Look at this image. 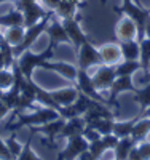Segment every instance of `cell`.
Instances as JSON below:
<instances>
[{"label": "cell", "mask_w": 150, "mask_h": 160, "mask_svg": "<svg viewBox=\"0 0 150 160\" xmlns=\"http://www.w3.org/2000/svg\"><path fill=\"white\" fill-rule=\"evenodd\" d=\"M59 112L54 111L51 108H43L42 109H34V112H19L16 114V120L15 122H10L5 128L7 130H13L16 131L22 127H37V125H43L46 122H51V120H56L59 118Z\"/></svg>", "instance_id": "6da1fadb"}, {"label": "cell", "mask_w": 150, "mask_h": 160, "mask_svg": "<svg viewBox=\"0 0 150 160\" xmlns=\"http://www.w3.org/2000/svg\"><path fill=\"white\" fill-rule=\"evenodd\" d=\"M117 13L129 16L136 22V26H138V42H141L145 37V24L150 18V10L144 8L142 5L136 3L133 0V2H128V3H121V7L117 8Z\"/></svg>", "instance_id": "7a4b0ae2"}, {"label": "cell", "mask_w": 150, "mask_h": 160, "mask_svg": "<svg viewBox=\"0 0 150 160\" xmlns=\"http://www.w3.org/2000/svg\"><path fill=\"white\" fill-rule=\"evenodd\" d=\"M75 87H77V90H78L80 93H83V95L90 96L91 99H96V101H99V102H102V104H105V106H110L109 99L102 98L101 91L96 88V85H94V82H93V77L88 74V71L78 69V72H77V80H75Z\"/></svg>", "instance_id": "3957f363"}, {"label": "cell", "mask_w": 150, "mask_h": 160, "mask_svg": "<svg viewBox=\"0 0 150 160\" xmlns=\"http://www.w3.org/2000/svg\"><path fill=\"white\" fill-rule=\"evenodd\" d=\"M102 59L99 55V48L94 47L90 40L85 42L78 50V59H77V68L88 71L93 66H101Z\"/></svg>", "instance_id": "277c9868"}, {"label": "cell", "mask_w": 150, "mask_h": 160, "mask_svg": "<svg viewBox=\"0 0 150 160\" xmlns=\"http://www.w3.org/2000/svg\"><path fill=\"white\" fill-rule=\"evenodd\" d=\"M90 142L85 139L83 135H75L67 138V146L64 151L58 154V160H75L78 155H81L85 151H88Z\"/></svg>", "instance_id": "5b68a950"}, {"label": "cell", "mask_w": 150, "mask_h": 160, "mask_svg": "<svg viewBox=\"0 0 150 160\" xmlns=\"http://www.w3.org/2000/svg\"><path fill=\"white\" fill-rule=\"evenodd\" d=\"M91 77H93V82H94V85H96V88H98L99 91L110 90L112 83L115 82V78H117L115 66L101 64V66H98L96 72H94Z\"/></svg>", "instance_id": "8992f818"}, {"label": "cell", "mask_w": 150, "mask_h": 160, "mask_svg": "<svg viewBox=\"0 0 150 160\" xmlns=\"http://www.w3.org/2000/svg\"><path fill=\"white\" fill-rule=\"evenodd\" d=\"M136 87L134 85V82H133V77L131 75H123V77H117L115 78V82L112 83V87H110V95H109V102H110V106H115V108L118 109L120 108V104H118V101H117V96L118 95H121V93H125V91H131V93H134L136 91Z\"/></svg>", "instance_id": "52a82bcc"}, {"label": "cell", "mask_w": 150, "mask_h": 160, "mask_svg": "<svg viewBox=\"0 0 150 160\" xmlns=\"http://www.w3.org/2000/svg\"><path fill=\"white\" fill-rule=\"evenodd\" d=\"M22 11L24 15V28H31V26L37 24L38 21H42L48 13H46V8L38 3V2H32V3H26V5H21V7H16Z\"/></svg>", "instance_id": "ba28073f"}, {"label": "cell", "mask_w": 150, "mask_h": 160, "mask_svg": "<svg viewBox=\"0 0 150 160\" xmlns=\"http://www.w3.org/2000/svg\"><path fill=\"white\" fill-rule=\"evenodd\" d=\"M62 24H64V28L67 31V35H69V38H70V45L78 51L81 45H83L85 42H88V37L85 35L83 31H81L80 21L77 18H70V19H64Z\"/></svg>", "instance_id": "9c48e42d"}, {"label": "cell", "mask_w": 150, "mask_h": 160, "mask_svg": "<svg viewBox=\"0 0 150 160\" xmlns=\"http://www.w3.org/2000/svg\"><path fill=\"white\" fill-rule=\"evenodd\" d=\"M115 35L120 42L138 40V26H136V22L129 16L123 15V18H121L115 26Z\"/></svg>", "instance_id": "30bf717a"}, {"label": "cell", "mask_w": 150, "mask_h": 160, "mask_svg": "<svg viewBox=\"0 0 150 160\" xmlns=\"http://www.w3.org/2000/svg\"><path fill=\"white\" fill-rule=\"evenodd\" d=\"M46 34L50 35V43L56 48L61 43H70V38L67 35V31L64 28L62 21H59V19H50V24L46 28Z\"/></svg>", "instance_id": "8fae6325"}, {"label": "cell", "mask_w": 150, "mask_h": 160, "mask_svg": "<svg viewBox=\"0 0 150 160\" xmlns=\"http://www.w3.org/2000/svg\"><path fill=\"white\" fill-rule=\"evenodd\" d=\"M64 123H65V118L59 117V118L51 120V122H46V123H43V125L32 127V128H31V133H42V135H45V136L51 141V144H53V141L56 139V136H59V133H61Z\"/></svg>", "instance_id": "7c38bea8"}, {"label": "cell", "mask_w": 150, "mask_h": 160, "mask_svg": "<svg viewBox=\"0 0 150 160\" xmlns=\"http://www.w3.org/2000/svg\"><path fill=\"white\" fill-rule=\"evenodd\" d=\"M99 55H101L102 64H107V66H117L123 59L120 43H104L102 47H99Z\"/></svg>", "instance_id": "4fadbf2b"}, {"label": "cell", "mask_w": 150, "mask_h": 160, "mask_svg": "<svg viewBox=\"0 0 150 160\" xmlns=\"http://www.w3.org/2000/svg\"><path fill=\"white\" fill-rule=\"evenodd\" d=\"M53 99L56 101L58 106L61 108H67V106H70L77 101L80 91L77 90V87H67V88H59V90H53L50 91Z\"/></svg>", "instance_id": "5bb4252c"}, {"label": "cell", "mask_w": 150, "mask_h": 160, "mask_svg": "<svg viewBox=\"0 0 150 160\" xmlns=\"http://www.w3.org/2000/svg\"><path fill=\"white\" fill-rule=\"evenodd\" d=\"M86 127V122H85V118L83 115L81 117H72V118H67L65 120V123L59 133V136L61 138H70V136H75V135H81L83 133Z\"/></svg>", "instance_id": "9a60e30c"}, {"label": "cell", "mask_w": 150, "mask_h": 160, "mask_svg": "<svg viewBox=\"0 0 150 160\" xmlns=\"http://www.w3.org/2000/svg\"><path fill=\"white\" fill-rule=\"evenodd\" d=\"M11 26H24V15L19 8L8 10L0 15V28H11Z\"/></svg>", "instance_id": "2e32d148"}, {"label": "cell", "mask_w": 150, "mask_h": 160, "mask_svg": "<svg viewBox=\"0 0 150 160\" xmlns=\"http://www.w3.org/2000/svg\"><path fill=\"white\" fill-rule=\"evenodd\" d=\"M138 144L133 136H125V138H120L118 139V144L115 146L114 149V154H115V158L117 160H128L129 157V152L133 151V148Z\"/></svg>", "instance_id": "e0dca14e"}, {"label": "cell", "mask_w": 150, "mask_h": 160, "mask_svg": "<svg viewBox=\"0 0 150 160\" xmlns=\"http://www.w3.org/2000/svg\"><path fill=\"white\" fill-rule=\"evenodd\" d=\"M120 48H121V56H123V59L139 61L141 45H139L138 40H126V42H120Z\"/></svg>", "instance_id": "ac0fdd59"}, {"label": "cell", "mask_w": 150, "mask_h": 160, "mask_svg": "<svg viewBox=\"0 0 150 160\" xmlns=\"http://www.w3.org/2000/svg\"><path fill=\"white\" fill-rule=\"evenodd\" d=\"M78 7H80V5L75 3V2H72V0H62V2L59 3V7L54 10V15H56L61 21L75 18V16H77Z\"/></svg>", "instance_id": "d6986e66"}, {"label": "cell", "mask_w": 150, "mask_h": 160, "mask_svg": "<svg viewBox=\"0 0 150 160\" xmlns=\"http://www.w3.org/2000/svg\"><path fill=\"white\" fill-rule=\"evenodd\" d=\"M24 35H26V28L24 26H11V28H7V31L3 34V38L13 48H16L18 45L22 43Z\"/></svg>", "instance_id": "ffe728a7"}, {"label": "cell", "mask_w": 150, "mask_h": 160, "mask_svg": "<svg viewBox=\"0 0 150 160\" xmlns=\"http://www.w3.org/2000/svg\"><path fill=\"white\" fill-rule=\"evenodd\" d=\"M150 133V118L148 117H141L138 118V122H136L134 128H133V133L131 136L136 142H141V141H145L147 135Z\"/></svg>", "instance_id": "44dd1931"}, {"label": "cell", "mask_w": 150, "mask_h": 160, "mask_svg": "<svg viewBox=\"0 0 150 160\" xmlns=\"http://www.w3.org/2000/svg\"><path fill=\"white\" fill-rule=\"evenodd\" d=\"M138 71H142V64L141 61H129V59H121L115 66V72L117 77H123V75H134Z\"/></svg>", "instance_id": "7402d4cb"}, {"label": "cell", "mask_w": 150, "mask_h": 160, "mask_svg": "<svg viewBox=\"0 0 150 160\" xmlns=\"http://www.w3.org/2000/svg\"><path fill=\"white\" fill-rule=\"evenodd\" d=\"M35 101H37L38 104L45 106V108H51V109H54V111H58L59 114H61V111H62L61 106H58L56 101L53 99L51 93H50L48 90H43L42 87H37V91H35Z\"/></svg>", "instance_id": "603a6c76"}, {"label": "cell", "mask_w": 150, "mask_h": 160, "mask_svg": "<svg viewBox=\"0 0 150 160\" xmlns=\"http://www.w3.org/2000/svg\"><path fill=\"white\" fill-rule=\"evenodd\" d=\"M134 101L139 104L141 112H144L147 108H150V83H147L142 88H136V91H134Z\"/></svg>", "instance_id": "cb8c5ba5"}, {"label": "cell", "mask_w": 150, "mask_h": 160, "mask_svg": "<svg viewBox=\"0 0 150 160\" xmlns=\"http://www.w3.org/2000/svg\"><path fill=\"white\" fill-rule=\"evenodd\" d=\"M138 117H134L131 120H126V122H115L114 123V133L118 136V138H125V136H131L133 133V128L136 125V122H138Z\"/></svg>", "instance_id": "d4e9b609"}, {"label": "cell", "mask_w": 150, "mask_h": 160, "mask_svg": "<svg viewBox=\"0 0 150 160\" xmlns=\"http://www.w3.org/2000/svg\"><path fill=\"white\" fill-rule=\"evenodd\" d=\"M114 123L115 120L112 117H105V118H101V120H96V122L93 123H88L90 127H93L94 130H98L101 135H110V133H114Z\"/></svg>", "instance_id": "484cf974"}, {"label": "cell", "mask_w": 150, "mask_h": 160, "mask_svg": "<svg viewBox=\"0 0 150 160\" xmlns=\"http://www.w3.org/2000/svg\"><path fill=\"white\" fill-rule=\"evenodd\" d=\"M15 83V72L3 68L0 69V91H7Z\"/></svg>", "instance_id": "4316f807"}, {"label": "cell", "mask_w": 150, "mask_h": 160, "mask_svg": "<svg viewBox=\"0 0 150 160\" xmlns=\"http://www.w3.org/2000/svg\"><path fill=\"white\" fill-rule=\"evenodd\" d=\"M139 45H141V56H139V61H141V64H142V71L145 72V71H147V66H148V62H150V38H148V37L142 38L141 42H139Z\"/></svg>", "instance_id": "83f0119b"}, {"label": "cell", "mask_w": 150, "mask_h": 160, "mask_svg": "<svg viewBox=\"0 0 150 160\" xmlns=\"http://www.w3.org/2000/svg\"><path fill=\"white\" fill-rule=\"evenodd\" d=\"M32 138H34V133H31V136H29V139H27V142L22 146V151H21V154L16 157V160H42L40 157H37L35 155V152L32 151Z\"/></svg>", "instance_id": "f1b7e54d"}, {"label": "cell", "mask_w": 150, "mask_h": 160, "mask_svg": "<svg viewBox=\"0 0 150 160\" xmlns=\"http://www.w3.org/2000/svg\"><path fill=\"white\" fill-rule=\"evenodd\" d=\"M101 138H102V136H101ZM101 138H99V139H96V141H91V142H90V146H88V152L91 154V157H93L94 160H99V158L104 155V152L107 151Z\"/></svg>", "instance_id": "f546056e"}, {"label": "cell", "mask_w": 150, "mask_h": 160, "mask_svg": "<svg viewBox=\"0 0 150 160\" xmlns=\"http://www.w3.org/2000/svg\"><path fill=\"white\" fill-rule=\"evenodd\" d=\"M5 142H7V146H8V149H10V152L15 155V158L21 154V151H22V146L18 142V139H16V135L13 133V135H10L7 139H5Z\"/></svg>", "instance_id": "4dcf8cb0"}, {"label": "cell", "mask_w": 150, "mask_h": 160, "mask_svg": "<svg viewBox=\"0 0 150 160\" xmlns=\"http://www.w3.org/2000/svg\"><path fill=\"white\" fill-rule=\"evenodd\" d=\"M101 139H102V142H104V146H105L107 151H114L115 146L118 144V139H120V138L115 135V133H110V135H104Z\"/></svg>", "instance_id": "1f68e13d"}, {"label": "cell", "mask_w": 150, "mask_h": 160, "mask_svg": "<svg viewBox=\"0 0 150 160\" xmlns=\"http://www.w3.org/2000/svg\"><path fill=\"white\" fill-rule=\"evenodd\" d=\"M81 135L85 136V139H86L88 142L96 141V139H99V138L102 136L98 130H94V128H93V127H90V125H86V127H85V130H83V133H81Z\"/></svg>", "instance_id": "d6a6232c"}, {"label": "cell", "mask_w": 150, "mask_h": 160, "mask_svg": "<svg viewBox=\"0 0 150 160\" xmlns=\"http://www.w3.org/2000/svg\"><path fill=\"white\" fill-rule=\"evenodd\" d=\"M0 160H16L15 155L10 152L7 142H5L2 138H0Z\"/></svg>", "instance_id": "836d02e7"}, {"label": "cell", "mask_w": 150, "mask_h": 160, "mask_svg": "<svg viewBox=\"0 0 150 160\" xmlns=\"http://www.w3.org/2000/svg\"><path fill=\"white\" fill-rule=\"evenodd\" d=\"M138 151L144 160H150V141H141L138 142Z\"/></svg>", "instance_id": "e575fe53"}, {"label": "cell", "mask_w": 150, "mask_h": 160, "mask_svg": "<svg viewBox=\"0 0 150 160\" xmlns=\"http://www.w3.org/2000/svg\"><path fill=\"white\" fill-rule=\"evenodd\" d=\"M62 2V0H42V5L46 8V10H50V11H54L58 7H59V3Z\"/></svg>", "instance_id": "d590c367"}, {"label": "cell", "mask_w": 150, "mask_h": 160, "mask_svg": "<svg viewBox=\"0 0 150 160\" xmlns=\"http://www.w3.org/2000/svg\"><path fill=\"white\" fill-rule=\"evenodd\" d=\"M128 160H144L142 157H141V154H139V151H138V144L133 148V151L129 152V157H128Z\"/></svg>", "instance_id": "8d00e7d4"}, {"label": "cell", "mask_w": 150, "mask_h": 160, "mask_svg": "<svg viewBox=\"0 0 150 160\" xmlns=\"http://www.w3.org/2000/svg\"><path fill=\"white\" fill-rule=\"evenodd\" d=\"M10 111H11V109L8 108V106H7L5 102L0 101V120H2V118H3V117H5L8 112H10Z\"/></svg>", "instance_id": "74e56055"}, {"label": "cell", "mask_w": 150, "mask_h": 160, "mask_svg": "<svg viewBox=\"0 0 150 160\" xmlns=\"http://www.w3.org/2000/svg\"><path fill=\"white\" fill-rule=\"evenodd\" d=\"M75 160H94V158L91 157V154H90L88 151H85V152L81 154V155H78V157H77Z\"/></svg>", "instance_id": "f35d334b"}, {"label": "cell", "mask_w": 150, "mask_h": 160, "mask_svg": "<svg viewBox=\"0 0 150 160\" xmlns=\"http://www.w3.org/2000/svg\"><path fill=\"white\" fill-rule=\"evenodd\" d=\"M32 2H37V0H16V5L21 7V5H26V3H32Z\"/></svg>", "instance_id": "ab89813d"}, {"label": "cell", "mask_w": 150, "mask_h": 160, "mask_svg": "<svg viewBox=\"0 0 150 160\" xmlns=\"http://www.w3.org/2000/svg\"><path fill=\"white\" fill-rule=\"evenodd\" d=\"M5 68V58H3V53L0 51V69Z\"/></svg>", "instance_id": "60d3db41"}, {"label": "cell", "mask_w": 150, "mask_h": 160, "mask_svg": "<svg viewBox=\"0 0 150 160\" xmlns=\"http://www.w3.org/2000/svg\"><path fill=\"white\" fill-rule=\"evenodd\" d=\"M139 115H141V117H148V118H150V108H147L144 112H139Z\"/></svg>", "instance_id": "b9f144b4"}, {"label": "cell", "mask_w": 150, "mask_h": 160, "mask_svg": "<svg viewBox=\"0 0 150 160\" xmlns=\"http://www.w3.org/2000/svg\"><path fill=\"white\" fill-rule=\"evenodd\" d=\"M11 2H15V0H0V5L2 3H11Z\"/></svg>", "instance_id": "7bdbcfd3"}, {"label": "cell", "mask_w": 150, "mask_h": 160, "mask_svg": "<svg viewBox=\"0 0 150 160\" xmlns=\"http://www.w3.org/2000/svg\"><path fill=\"white\" fill-rule=\"evenodd\" d=\"M147 74H150V62H148V66H147V71H145Z\"/></svg>", "instance_id": "ee69618b"}, {"label": "cell", "mask_w": 150, "mask_h": 160, "mask_svg": "<svg viewBox=\"0 0 150 160\" xmlns=\"http://www.w3.org/2000/svg\"><path fill=\"white\" fill-rule=\"evenodd\" d=\"M101 3H102V5H105V3H107V0H101Z\"/></svg>", "instance_id": "f6af8a7d"}, {"label": "cell", "mask_w": 150, "mask_h": 160, "mask_svg": "<svg viewBox=\"0 0 150 160\" xmlns=\"http://www.w3.org/2000/svg\"><path fill=\"white\" fill-rule=\"evenodd\" d=\"M2 95H3V91H0V98H2Z\"/></svg>", "instance_id": "bcb514c9"}, {"label": "cell", "mask_w": 150, "mask_h": 160, "mask_svg": "<svg viewBox=\"0 0 150 160\" xmlns=\"http://www.w3.org/2000/svg\"><path fill=\"white\" fill-rule=\"evenodd\" d=\"M114 160H117V158H114Z\"/></svg>", "instance_id": "7dc6e473"}, {"label": "cell", "mask_w": 150, "mask_h": 160, "mask_svg": "<svg viewBox=\"0 0 150 160\" xmlns=\"http://www.w3.org/2000/svg\"><path fill=\"white\" fill-rule=\"evenodd\" d=\"M148 10H150V8H148Z\"/></svg>", "instance_id": "c3c4849f"}]
</instances>
